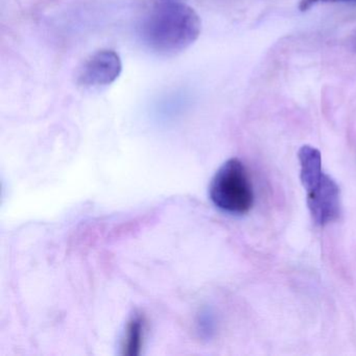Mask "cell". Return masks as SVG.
Returning a JSON list of instances; mask_svg holds the SVG:
<instances>
[{
  "instance_id": "1",
  "label": "cell",
  "mask_w": 356,
  "mask_h": 356,
  "mask_svg": "<svg viewBox=\"0 0 356 356\" xmlns=\"http://www.w3.org/2000/svg\"><path fill=\"white\" fill-rule=\"evenodd\" d=\"M201 29V19L193 8L178 0L163 1L143 19L140 37L154 53L175 56L197 40Z\"/></svg>"
},
{
  "instance_id": "2",
  "label": "cell",
  "mask_w": 356,
  "mask_h": 356,
  "mask_svg": "<svg viewBox=\"0 0 356 356\" xmlns=\"http://www.w3.org/2000/svg\"><path fill=\"white\" fill-rule=\"evenodd\" d=\"M298 156L301 168L300 177L312 220L322 227L334 222L341 214V193L337 182L323 172L320 151L304 145Z\"/></svg>"
},
{
  "instance_id": "3",
  "label": "cell",
  "mask_w": 356,
  "mask_h": 356,
  "mask_svg": "<svg viewBox=\"0 0 356 356\" xmlns=\"http://www.w3.org/2000/svg\"><path fill=\"white\" fill-rule=\"evenodd\" d=\"M212 203L227 213L241 216L253 207L254 191L247 170L241 160L225 162L209 187Z\"/></svg>"
},
{
  "instance_id": "4",
  "label": "cell",
  "mask_w": 356,
  "mask_h": 356,
  "mask_svg": "<svg viewBox=\"0 0 356 356\" xmlns=\"http://www.w3.org/2000/svg\"><path fill=\"white\" fill-rule=\"evenodd\" d=\"M120 55L102 49L91 55L79 70L78 84L84 88H101L115 82L122 74Z\"/></svg>"
},
{
  "instance_id": "5",
  "label": "cell",
  "mask_w": 356,
  "mask_h": 356,
  "mask_svg": "<svg viewBox=\"0 0 356 356\" xmlns=\"http://www.w3.org/2000/svg\"><path fill=\"white\" fill-rule=\"evenodd\" d=\"M143 337H145V320L140 316H133L127 326L126 337L122 346L124 355H139L143 345Z\"/></svg>"
},
{
  "instance_id": "6",
  "label": "cell",
  "mask_w": 356,
  "mask_h": 356,
  "mask_svg": "<svg viewBox=\"0 0 356 356\" xmlns=\"http://www.w3.org/2000/svg\"><path fill=\"white\" fill-rule=\"evenodd\" d=\"M321 1H331V3H356V0H301L299 9L302 12L307 11L309 8Z\"/></svg>"
},
{
  "instance_id": "7",
  "label": "cell",
  "mask_w": 356,
  "mask_h": 356,
  "mask_svg": "<svg viewBox=\"0 0 356 356\" xmlns=\"http://www.w3.org/2000/svg\"><path fill=\"white\" fill-rule=\"evenodd\" d=\"M162 1H174V0H162Z\"/></svg>"
}]
</instances>
